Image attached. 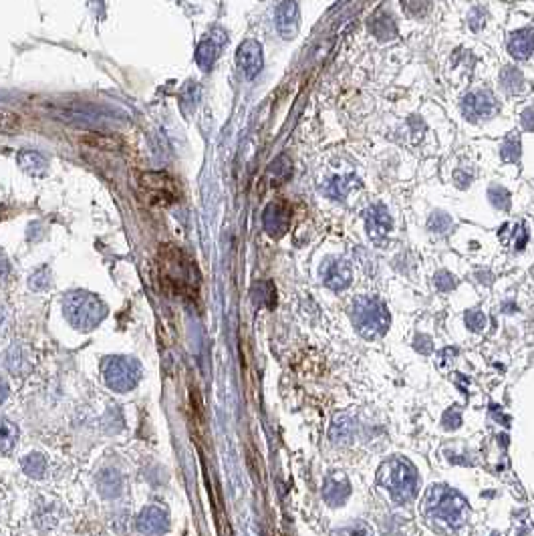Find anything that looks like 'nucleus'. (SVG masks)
I'll list each match as a JSON object with an SVG mask.
<instances>
[{"mask_svg": "<svg viewBox=\"0 0 534 536\" xmlns=\"http://www.w3.org/2000/svg\"><path fill=\"white\" fill-rule=\"evenodd\" d=\"M421 514L438 533H456L470 519L468 502L448 486L435 484L426 492L421 502Z\"/></svg>", "mask_w": 534, "mask_h": 536, "instance_id": "obj_1", "label": "nucleus"}, {"mask_svg": "<svg viewBox=\"0 0 534 536\" xmlns=\"http://www.w3.org/2000/svg\"><path fill=\"white\" fill-rule=\"evenodd\" d=\"M157 275L164 291L194 300L198 296V270L180 248L161 246L157 254Z\"/></svg>", "mask_w": 534, "mask_h": 536, "instance_id": "obj_2", "label": "nucleus"}, {"mask_svg": "<svg viewBox=\"0 0 534 536\" xmlns=\"http://www.w3.org/2000/svg\"><path fill=\"white\" fill-rule=\"evenodd\" d=\"M377 484L389 494L396 504H407L417 496V470L401 456L389 458L381 464L377 472Z\"/></svg>", "mask_w": 534, "mask_h": 536, "instance_id": "obj_3", "label": "nucleus"}, {"mask_svg": "<svg viewBox=\"0 0 534 536\" xmlns=\"http://www.w3.org/2000/svg\"><path fill=\"white\" fill-rule=\"evenodd\" d=\"M351 319L355 331L365 339H377L389 327V312L385 305L373 296H359L353 303Z\"/></svg>", "mask_w": 534, "mask_h": 536, "instance_id": "obj_4", "label": "nucleus"}, {"mask_svg": "<svg viewBox=\"0 0 534 536\" xmlns=\"http://www.w3.org/2000/svg\"><path fill=\"white\" fill-rule=\"evenodd\" d=\"M139 191L152 208H170L182 196L180 184L166 172H145L139 175Z\"/></svg>", "mask_w": 534, "mask_h": 536, "instance_id": "obj_5", "label": "nucleus"}, {"mask_svg": "<svg viewBox=\"0 0 534 536\" xmlns=\"http://www.w3.org/2000/svg\"><path fill=\"white\" fill-rule=\"evenodd\" d=\"M139 379V367L131 359L115 357L105 367V381L115 391H127L131 389Z\"/></svg>", "mask_w": 534, "mask_h": 536, "instance_id": "obj_6", "label": "nucleus"}, {"mask_svg": "<svg viewBox=\"0 0 534 536\" xmlns=\"http://www.w3.org/2000/svg\"><path fill=\"white\" fill-rule=\"evenodd\" d=\"M462 109H464V115L468 122H484V119L494 115V111H496V97L490 91H474V93L466 95Z\"/></svg>", "mask_w": 534, "mask_h": 536, "instance_id": "obj_7", "label": "nucleus"}, {"mask_svg": "<svg viewBox=\"0 0 534 536\" xmlns=\"http://www.w3.org/2000/svg\"><path fill=\"white\" fill-rule=\"evenodd\" d=\"M136 528L145 536H164L170 528L168 512L159 506H145L136 520Z\"/></svg>", "mask_w": 534, "mask_h": 536, "instance_id": "obj_8", "label": "nucleus"}, {"mask_svg": "<svg viewBox=\"0 0 534 536\" xmlns=\"http://www.w3.org/2000/svg\"><path fill=\"white\" fill-rule=\"evenodd\" d=\"M351 496V484L347 474L341 470L329 472L325 482H323V498L329 506H341Z\"/></svg>", "mask_w": 534, "mask_h": 536, "instance_id": "obj_9", "label": "nucleus"}, {"mask_svg": "<svg viewBox=\"0 0 534 536\" xmlns=\"http://www.w3.org/2000/svg\"><path fill=\"white\" fill-rule=\"evenodd\" d=\"M391 216L387 212V208L381 206V204H375L367 210V232L371 236L373 242H377L380 246H385V240H387V234L391 230Z\"/></svg>", "mask_w": 534, "mask_h": 536, "instance_id": "obj_10", "label": "nucleus"}, {"mask_svg": "<svg viewBox=\"0 0 534 536\" xmlns=\"http://www.w3.org/2000/svg\"><path fill=\"white\" fill-rule=\"evenodd\" d=\"M236 61L246 77H257L262 69V47L257 41H244L236 52Z\"/></svg>", "mask_w": 534, "mask_h": 536, "instance_id": "obj_11", "label": "nucleus"}, {"mask_svg": "<svg viewBox=\"0 0 534 536\" xmlns=\"http://www.w3.org/2000/svg\"><path fill=\"white\" fill-rule=\"evenodd\" d=\"M351 278H353V273H351V266L349 262L339 259L329 260L325 270H323V282L327 284L329 289L333 291H343L351 284Z\"/></svg>", "mask_w": 534, "mask_h": 536, "instance_id": "obj_12", "label": "nucleus"}, {"mask_svg": "<svg viewBox=\"0 0 534 536\" xmlns=\"http://www.w3.org/2000/svg\"><path fill=\"white\" fill-rule=\"evenodd\" d=\"M264 230L270 234V236H282L289 228V222H291V212L282 204H270V206L264 210Z\"/></svg>", "mask_w": 534, "mask_h": 536, "instance_id": "obj_13", "label": "nucleus"}, {"mask_svg": "<svg viewBox=\"0 0 534 536\" xmlns=\"http://www.w3.org/2000/svg\"><path fill=\"white\" fill-rule=\"evenodd\" d=\"M276 29L284 38H293L298 29V4L280 2L276 8Z\"/></svg>", "mask_w": 534, "mask_h": 536, "instance_id": "obj_14", "label": "nucleus"}, {"mask_svg": "<svg viewBox=\"0 0 534 536\" xmlns=\"http://www.w3.org/2000/svg\"><path fill=\"white\" fill-rule=\"evenodd\" d=\"M508 51L517 61L528 59L534 51V29H522V31H518L510 36Z\"/></svg>", "mask_w": 534, "mask_h": 536, "instance_id": "obj_15", "label": "nucleus"}, {"mask_svg": "<svg viewBox=\"0 0 534 536\" xmlns=\"http://www.w3.org/2000/svg\"><path fill=\"white\" fill-rule=\"evenodd\" d=\"M224 38L226 36L216 38L214 35L202 38V43L198 45V51H196V61H198V65H200L202 69L206 71L214 65V61H216L218 55H220V45H222Z\"/></svg>", "mask_w": 534, "mask_h": 536, "instance_id": "obj_16", "label": "nucleus"}, {"mask_svg": "<svg viewBox=\"0 0 534 536\" xmlns=\"http://www.w3.org/2000/svg\"><path fill=\"white\" fill-rule=\"evenodd\" d=\"M97 488L103 498H117L121 494V476L115 470H105L97 476Z\"/></svg>", "mask_w": 534, "mask_h": 536, "instance_id": "obj_17", "label": "nucleus"}, {"mask_svg": "<svg viewBox=\"0 0 534 536\" xmlns=\"http://www.w3.org/2000/svg\"><path fill=\"white\" fill-rule=\"evenodd\" d=\"M18 430L13 421L6 417H0V454H8L17 446Z\"/></svg>", "mask_w": 534, "mask_h": 536, "instance_id": "obj_18", "label": "nucleus"}, {"mask_svg": "<svg viewBox=\"0 0 534 536\" xmlns=\"http://www.w3.org/2000/svg\"><path fill=\"white\" fill-rule=\"evenodd\" d=\"M353 184H357L353 175H337V178H333V180L329 182V186L325 188V194L331 196V198L343 200Z\"/></svg>", "mask_w": 534, "mask_h": 536, "instance_id": "obj_19", "label": "nucleus"}, {"mask_svg": "<svg viewBox=\"0 0 534 536\" xmlns=\"http://www.w3.org/2000/svg\"><path fill=\"white\" fill-rule=\"evenodd\" d=\"M500 85L506 93L510 95H517L518 91L522 89V73L514 67H506L502 71V79H500Z\"/></svg>", "mask_w": 534, "mask_h": 536, "instance_id": "obj_20", "label": "nucleus"}, {"mask_svg": "<svg viewBox=\"0 0 534 536\" xmlns=\"http://www.w3.org/2000/svg\"><path fill=\"white\" fill-rule=\"evenodd\" d=\"M22 470L31 478H43L45 470H47V460L41 454H29L27 458H22Z\"/></svg>", "mask_w": 534, "mask_h": 536, "instance_id": "obj_21", "label": "nucleus"}, {"mask_svg": "<svg viewBox=\"0 0 534 536\" xmlns=\"http://www.w3.org/2000/svg\"><path fill=\"white\" fill-rule=\"evenodd\" d=\"M371 31H373V35L380 36L381 41H387V38L396 36V22L389 17L381 15V17L371 20Z\"/></svg>", "mask_w": 534, "mask_h": 536, "instance_id": "obj_22", "label": "nucleus"}, {"mask_svg": "<svg viewBox=\"0 0 534 536\" xmlns=\"http://www.w3.org/2000/svg\"><path fill=\"white\" fill-rule=\"evenodd\" d=\"M331 536H373V530H371L369 524L357 520V522H351V524H345V526L335 528L331 533Z\"/></svg>", "mask_w": 534, "mask_h": 536, "instance_id": "obj_23", "label": "nucleus"}, {"mask_svg": "<svg viewBox=\"0 0 534 536\" xmlns=\"http://www.w3.org/2000/svg\"><path fill=\"white\" fill-rule=\"evenodd\" d=\"M83 141L91 147H101V150H109V152H115L120 150V141L113 138H105V136H99V133H87L83 136Z\"/></svg>", "mask_w": 534, "mask_h": 536, "instance_id": "obj_24", "label": "nucleus"}, {"mask_svg": "<svg viewBox=\"0 0 534 536\" xmlns=\"http://www.w3.org/2000/svg\"><path fill=\"white\" fill-rule=\"evenodd\" d=\"M500 154H502V159H506V161H517L518 157H520V141L514 136L506 138L504 143H502Z\"/></svg>", "mask_w": 534, "mask_h": 536, "instance_id": "obj_25", "label": "nucleus"}, {"mask_svg": "<svg viewBox=\"0 0 534 536\" xmlns=\"http://www.w3.org/2000/svg\"><path fill=\"white\" fill-rule=\"evenodd\" d=\"M488 196H490V202H492V206L494 208H498V210H508V208H510V194L504 190V188L492 186L490 191H488Z\"/></svg>", "mask_w": 534, "mask_h": 536, "instance_id": "obj_26", "label": "nucleus"}, {"mask_svg": "<svg viewBox=\"0 0 534 536\" xmlns=\"http://www.w3.org/2000/svg\"><path fill=\"white\" fill-rule=\"evenodd\" d=\"M428 224H430V230H433V232L446 234L449 228H452V218H449L448 214H444V212H435L430 218Z\"/></svg>", "mask_w": 534, "mask_h": 536, "instance_id": "obj_27", "label": "nucleus"}, {"mask_svg": "<svg viewBox=\"0 0 534 536\" xmlns=\"http://www.w3.org/2000/svg\"><path fill=\"white\" fill-rule=\"evenodd\" d=\"M20 125H22V122H20L17 113L0 109V131H15Z\"/></svg>", "mask_w": 534, "mask_h": 536, "instance_id": "obj_28", "label": "nucleus"}, {"mask_svg": "<svg viewBox=\"0 0 534 536\" xmlns=\"http://www.w3.org/2000/svg\"><path fill=\"white\" fill-rule=\"evenodd\" d=\"M433 282H435V287L440 289V291H444V293H448L452 291L456 284H458V278L454 277V275H449L448 270H440L435 278H433Z\"/></svg>", "mask_w": 534, "mask_h": 536, "instance_id": "obj_29", "label": "nucleus"}, {"mask_svg": "<svg viewBox=\"0 0 534 536\" xmlns=\"http://www.w3.org/2000/svg\"><path fill=\"white\" fill-rule=\"evenodd\" d=\"M466 325L472 331H482L486 327V317L480 311H468L466 312Z\"/></svg>", "mask_w": 534, "mask_h": 536, "instance_id": "obj_30", "label": "nucleus"}, {"mask_svg": "<svg viewBox=\"0 0 534 536\" xmlns=\"http://www.w3.org/2000/svg\"><path fill=\"white\" fill-rule=\"evenodd\" d=\"M520 123H522V127H524L526 131H534V107H528V109L522 111Z\"/></svg>", "mask_w": 534, "mask_h": 536, "instance_id": "obj_31", "label": "nucleus"}, {"mask_svg": "<svg viewBox=\"0 0 534 536\" xmlns=\"http://www.w3.org/2000/svg\"><path fill=\"white\" fill-rule=\"evenodd\" d=\"M470 27H472L474 33H478L484 27V13L480 8H476L474 13H470Z\"/></svg>", "mask_w": 534, "mask_h": 536, "instance_id": "obj_32", "label": "nucleus"}, {"mask_svg": "<svg viewBox=\"0 0 534 536\" xmlns=\"http://www.w3.org/2000/svg\"><path fill=\"white\" fill-rule=\"evenodd\" d=\"M456 182H458V186L460 188H468V184L472 182V175H468L464 172H456V178H454Z\"/></svg>", "mask_w": 534, "mask_h": 536, "instance_id": "obj_33", "label": "nucleus"}, {"mask_svg": "<svg viewBox=\"0 0 534 536\" xmlns=\"http://www.w3.org/2000/svg\"><path fill=\"white\" fill-rule=\"evenodd\" d=\"M6 398H8V387H6V383H4V381H0V403H2Z\"/></svg>", "mask_w": 534, "mask_h": 536, "instance_id": "obj_34", "label": "nucleus"}]
</instances>
